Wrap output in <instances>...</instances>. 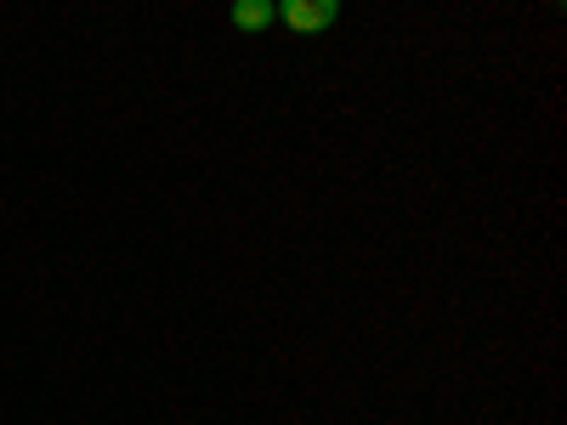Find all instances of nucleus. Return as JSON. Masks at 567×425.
Returning <instances> with one entry per match:
<instances>
[{
  "label": "nucleus",
  "mask_w": 567,
  "mask_h": 425,
  "mask_svg": "<svg viewBox=\"0 0 567 425\" xmlns=\"http://www.w3.org/2000/svg\"><path fill=\"white\" fill-rule=\"evenodd\" d=\"M284 23H290L296 34H318V29L336 23V0H290V7H284Z\"/></svg>",
  "instance_id": "f257e3e1"
},
{
  "label": "nucleus",
  "mask_w": 567,
  "mask_h": 425,
  "mask_svg": "<svg viewBox=\"0 0 567 425\" xmlns=\"http://www.w3.org/2000/svg\"><path fill=\"white\" fill-rule=\"evenodd\" d=\"M233 23H239V29H267L272 7H267V0H245V7H233Z\"/></svg>",
  "instance_id": "f03ea898"
}]
</instances>
